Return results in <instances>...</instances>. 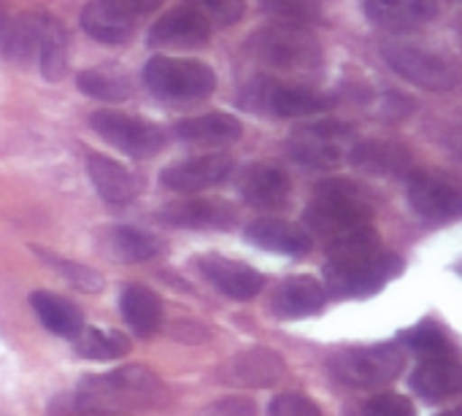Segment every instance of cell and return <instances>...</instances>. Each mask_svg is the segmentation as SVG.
I'll return each instance as SVG.
<instances>
[{
    "label": "cell",
    "instance_id": "8992f818",
    "mask_svg": "<svg viewBox=\"0 0 462 416\" xmlns=\"http://www.w3.org/2000/svg\"><path fill=\"white\" fill-rule=\"evenodd\" d=\"M330 371L346 387H357V390L382 387L401 376L403 355L395 344L357 347V349H346L336 355L330 360Z\"/></svg>",
    "mask_w": 462,
    "mask_h": 416
},
{
    "label": "cell",
    "instance_id": "d6986e66",
    "mask_svg": "<svg viewBox=\"0 0 462 416\" xmlns=\"http://www.w3.org/2000/svg\"><path fill=\"white\" fill-rule=\"evenodd\" d=\"M244 236L260 246V249H268L273 254H284V257H303L311 252V236L298 227V225H290L284 219H257L252 222Z\"/></svg>",
    "mask_w": 462,
    "mask_h": 416
},
{
    "label": "cell",
    "instance_id": "1f68e13d",
    "mask_svg": "<svg viewBox=\"0 0 462 416\" xmlns=\"http://www.w3.org/2000/svg\"><path fill=\"white\" fill-rule=\"evenodd\" d=\"M79 89L95 100H125L130 95V87L125 79L103 73V70H84L79 76Z\"/></svg>",
    "mask_w": 462,
    "mask_h": 416
},
{
    "label": "cell",
    "instance_id": "cb8c5ba5",
    "mask_svg": "<svg viewBox=\"0 0 462 416\" xmlns=\"http://www.w3.org/2000/svg\"><path fill=\"white\" fill-rule=\"evenodd\" d=\"M173 133L187 143H233L244 135V127L230 114H203L179 122Z\"/></svg>",
    "mask_w": 462,
    "mask_h": 416
},
{
    "label": "cell",
    "instance_id": "277c9868",
    "mask_svg": "<svg viewBox=\"0 0 462 416\" xmlns=\"http://www.w3.org/2000/svg\"><path fill=\"white\" fill-rule=\"evenodd\" d=\"M143 84L149 92L168 103H192L214 92L217 76L206 62L154 57L143 68Z\"/></svg>",
    "mask_w": 462,
    "mask_h": 416
},
{
    "label": "cell",
    "instance_id": "74e56055",
    "mask_svg": "<svg viewBox=\"0 0 462 416\" xmlns=\"http://www.w3.org/2000/svg\"><path fill=\"white\" fill-rule=\"evenodd\" d=\"M198 416H257V411H254V403L249 398L233 395V398H222V401L208 403Z\"/></svg>",
    "mask_w": 462,
    "mask_h": 416
},
{
    "label": "cell",
    "instance_id": "d4e9b609",
    "mask_svg": "<svg viewBox=\"0 0 462 416\" xmlns=\"http://www.w3.org/2000/svg\"><path fill=\"white\" fill-rule=\"evenodd\" d=\"M87 171H89V179L95 184V190L100 192V198L111 206H122V203H130L133 195H135V181L133 176L119 165L114 162L111 157L106 154H89L87 160Z\"/></svg>",
    "mask_w": 462,
    "mask_h": 416
},
{
    "label": "cell",
    "instance_id": "e575fe53",
    "mask_svg": "<svg viewBox=\"0 0 462 416\" xmlns=\"http://www.w3.org/2000/svg\"><path fill=\"white\" fill-rule=\"evenodd\" d=\"M46 260H49V263L62 273V279L70 282L73 287L87 290V292H100V290H103V279H100L97 271H92V268H87V265H81V263L60 260V257H46Z\"/></svg>",
    "mask_w": 462,
    "mask_h": 416
},
{
    "label": "cell",
    "instance_id": "83f0119b",
    "mask_svg": "<svg viewBox=\"0 0 462 416\" xmlns=\"http://www.w3.org/2000/svg\"><path fill=\"white\" fill-rule=\"evenodd\" d=\"M122 317L127 319V325L138 333V336H154L157 328H160V319H162V306H160V298L143 287V284H133L122 292Z\"/></svg>",
    "mask_w": 462,
    "mask_h": 416
},
{
    "label": "cell",
    "instance_id": "f35d334b",
    "mask_svg": "<svg viewBox=\"0 0 462 416\" xmlns=\"http://www.w3.org/2000/svg\"><path fill=\"white\" fill-rule=\"evenodd\" d=\"M441 416H462V411H460V409H452V411H444Z\"/></svg>",
    "mask_w": 462,
    "mask_h": 416
},
{
    "label": "cell",
    "instance_id": "ab89813d",
    "mask_svg": "<svg viewBox=\"0 0 462 416\" xmlns=\"http://www.w3.org/2000/svg\"><path fill=\"white\" fill-rule=\"evenodd\" d=\"M0 19H3V16H0Z\"/></svg>",
    "mask_w": 462,
    "mask_h": 416
},
{
    "label": "cell",
    "instance_id": "4316f807",
    "mask_svg": "<svg viewBox=\"0 0 462 416\" xmlns=\"http://www.w3.org/2000/svg\"><path fill=\"white\" fill-rule=\"evenodd\" d=\"M35 51L41 60V70L49 81H60L68 65V32L54 16H41Z\"/></svg>",
    "mask_w": 462,
    "mask_h": 416
},
{
    "label": "cell",
    "instance_id": "7a4b0ae2",
    "mask_svg": "<svg viewBox=\"0 0 462 416\" xmlns=\"http://www.w3.org/2000/svg\"><path fill=\"white\" fill-rule=\"evenodd\" d=\"M371 219L374 208L368 192L349 179L322 181L303 217L306 227L322 236L328 244L341 241L363 227H371Z\"/></svg>",
    "mask_w": 462,
    "mask_h": 416
},
{
    "label": "cell",
    "instance_id": "f1b7e54d",
    "mask_svg": "<svg viewBox=\"0 0 462 416\" xmlns=\"http://www.w3.org/2000/svg\"><path fill=\"white\" fill-rule=\"evenodd\" d=\"M103 244L106 252L119 263H146L160 252V244L135 227H111Z\"/></svg>",
    "mask_w": 462,
    "mask_h": 416
},
{
    "label": "cell",
    "instance_id": "e0dca14e",
    "mask_svg": "<svg viewBox=\"0 0 462 416\" xmlns=\"http://www.w3.org/2000/svg\"><path fill=\"white\" fill-rule=\"evenodd\" d=\"M241 195L254 208L279 211V208L287 206V200L292 195V181L282 168L260 162V165H252L241 176Z\"/></svg>",
    "mask_w": 462,
    "mask_h": 416
},
{
    "label": "cell",
    "instance_id": "d590c367",
    "mask_svg": "<svg viewBox=\"0 0 462 416\" xmlns=\"http://www.w3.org/2000/svg\"><path fill=\"white\" fill-rule=\"evenodd\" d=\"M363 416H417V409L409 398L395 395V393H384V395H376L374 401L365 403Z\"/></svg>",
    "mask_w": 462,
    "mask_h": 416
},
{
    "label": "cell",
    "instance_id": "7c38bea8",
    "mask_svg": "<svg viewBox=\"0 0 462 416\" xmlns=\"http://www.w3.org/2000/svg\"><path fill=\"white\" fill-rule=\"evenodd\" d=\"M236 162L227 154H203L184 162H173L160 173V181L173 192H200L230 179Z\"/></svg>",
    "mask_w": 462,
    "mask_h": 416
},
{
    "label": "cell",
    "instance_id": "52a82bcc",
    "mask_svg": "<svg viewBox=\"0 0 462 416\" xmlns=\"http://www.w3.org/2000/svg\"><path fill=\"white\" fill-rule=\"evenodd\" d=\"M384 60L395 73H401L411 84H420L433 92H447V89L457 87V81H460L457 62L452 57L425 49V46L393 43V46H384Z\"/></svg>",
    "mask_w": 462,
    "mask_h": 416
},
{
    "label": "cell",
    "instance_id": "8fae6325",
    "mask_svg": "<svg viewBox=\"0 0 462 416\" xmlns=\"http://www.w3.org/2000/svg\"><path fill=\"white\" fill-rule=\"evenodd\" d=\"M336 100L325 92L298 87V84H279V81H260L249 89V106L268 111L273 116H309L328 111Z\"/></svg>",
    "mask_w": 462,
    "mask_h": 416
},
{
    "label": "cell",
    "instance_id": "5bb4252c",
    "mask_svg": "<svg viewBox=\"0 0 462 416\" xmlns=\"http://www.w3.org/2000/svg\"><path fill=\"white\" fill-rule=\"evenodd\" d=\"M198 268L222 295H227L233 300H252L254 295H260V290L265 284L254 268L227 260V257H217V254L200 257Z\"/></svg>",
    "mask_w": 462,
    "mask_h": 416
},
{
    "label": "cell",
    "instance_id": "836d02e7",
    "mask_svg": "<svg viewBox=\"0 0 462 416\" xmlns=\"http://www.w3.org/2000/svg\"><path fill=\"white\" fill-rule=\"evenodd\" d=\"M403 341H406L411 349L422 352L425 357L452 352V349H449V338H447V333H444L441 328H436V325H420V328L409 330V333L403 336Z\"/></svg>",
    "mask_w": 462,
    "mask_h": 416
},
{
    "label": "cell",
    "instance_id": "9a60e30c",
    "mask_svg": "<svg viewBox=\"0 0 462 416\" xmlns=\"http://www.w3.org/2000/svg\"><path fill=\"white\" fill-rule=\"evenodd\" d=\"M411 390L425 401H444L462 390V368L452 352L425 357L411 374Z\"/></svg>",
    "mask_w": 462,
    "mask_h": 416
},
{
    "label": "cell",
    "instance_id": "9c48e42d",
    "mask_svg": "<svg viewBox=\"0 0 462 416\" xmlns=\"http://www.w3.org/2000/svg\"><path fill=\"white\" fill-rule=\"evenodd\" d=\"M89 122L108 143L130 157H152L165 146V133L160 127L122 111H95Z\"/></svg>",
    "mask_w": 462,
    "mask_h": 416
},
{
    "label": "cell",
    "instance_id": "4fadbf2b",
    "mask_svg": "<svg viewBox=\"0 0 462 416\" xmlns=\"http://www.w3.org/2000/svg\"><path fill=\"white\" fill-rule=\"evenodd\" d=\"M409 200L420 217L433 222H449L460 217L462 211V195L457 184L436 173H417L409 181Z\"/></svg>",
    "mask_w": 462,
    "mask_h": 416
},
{
    "label": "cell",
    "instance_id": "2e32d148",
    "mask_svg": "<svg viewBox=\"0 0 462 416\" xmlns=\"http://www.w3.org/2000/svg\"><path fill=\"white\" fill-rule=\"evenodd\" d=\"M214 27L187 3L181 8L168 11L160 16L152 27V43L154 46H203L211 38Z\"/></svg>",
    "mask_w": 462,
    "mask_h": 416
},
{
    "label": "cell",
    "instance_id": "7402d4cb",
    "mask_svg": "<svg viewBox=\"0 0 462 416\" xmlns=\"http://www.w3.org/2000/svg\"><path fill=\"white\" fill-rule=\"evenodd\" d=\"M328 303V292L317 279L295 276L287 279L273 295V311L279 319H303L322 311Z\"/></svg>",
    "mask_w": 462,
    "mask_h": 416
},
{
    "label": "cell",
    "instance_id": "ac0fdd59",
    "mask_svg": "<svg viewBox=\"0 0 462 416\" xmlns=\"http://www.w3.org/2000/svg\"><path fill=\"white\" fill-rule=\"evenodd\" d=\"M160 219L173 227H189V230H225L236 222V208L222 200L200 198V200H184L168 206Z\"/></svg>",
    "mask_w": 462,
    "mask_h": 416
},
{
    "label": "cell",
    "instance_id": "44dd1931",
    "mask_svg": "<svg viewBox=\"0 0 462 416\" xmlns=\"http://www.w3.org/2000/svg\"><path fill=\"white\" fill-rule=\"evenodd\" d=\"M349 160L360 171H368V173H376V176H403L414 165L411 152L398 141H360V143H352Z\"/></svg>",
    "mask_w": 462,
    "mask_h": 416
},
{
    "label": "cell",
    "instance_id": "484cf974",
    "mask_svg": "<svg viewBox=\"0 0 462 416\" xmlns=\"http://www.w3.org/2000/svg\"><path fill=\"white\" fill-rule=\"evenodd\" d=\"M30 303L46 330H51L62 338H76L84 330V317L70 300L51 295V292H35L30 298Z\"/></svg>",
    "mask_w": 462,
    "mask_h": 416
},
{
    "label": "cell",
    "instance_id": "3957f363",
    "mask_svg": "<svg viewBox=\"0 0 462 416\" xmlns=\"http://www.w3.org/2000/svg\"><path fill=\"white\" fill-rule=\"evenodd\" d=\"M403 260L393 252L368 249L330 257L325 265V292L333 298H371L387 282L401 276Z\"/></svg>",
    "mask_w": 462,
    "mask_h": 416
},
{
    "label": "cell",
    "instance_id": "603a6c76",
    "mask_svg": "<svg viewBox=\"0 0 462 416\" xmlns=\"http://www.w3.org/2000/svg\"><path fill=\"white\" fill-rule=\"evenodd\" d=\"M287 376V365L284 357L273 349H246L241 352L233 365H230V379L236 384H246V387H273Z\"/></svg>",
    "mask_w": 462,
    "mask_h": 416
},
{
    "label": "cell",
    "instance_id": "8d00e7d4",
    "mask_svg": "<svg viewBox=\"0 0 462 416\" xmlns=\"http://www.w3.org/2000/svg\"><path fill=\"white\" fill-rule=\"evenodd\" d=\"M271 416H322V411L311 398H306L300 393H284V395L273 398Z\"/></svg>",
    "mask_w": 462,
    "mask_h": 416
},
{
    "label": "cell",
    "instance_id": "d6a6232c",
    "mask_svg": "<svg viewBox=\"0 0 462 416\" xmlns=\"http://www.w3.org/2000/svg\"><path fill=\"white\" fill-rule=\"evenodd\" d=\"M189 8H195L214 30L236 24L244 14V0H187Z\"/></svg>",
    "mask_w": 462,
    "mask_h": 416
},
{
    "label": "cell",
    "instance_id": "f546056e",
    "mask_svg": "<svg viewBox=\"0 0 462 416\" xmlns=\"http://www.w3.org/2000/svg\"><path fill=\"white\" fill-rule=\"evenodd\" d=\"M76 347H79V352L87 360H97V363L119 360V357H125L130 352V341L122 333H116V330H97V328L81 330L76 336Z\"/></svg>",
    "mask_w": 462,
    "mask_h": 416
},
{
    "label": "cell",
    "instance_id": "ffe728a7",
    "mask_svg": "<svg viewBox=\"0 0 462 416\" xmlns=\"http://www.w3.org/2000/svg\"><path fill=\"white\" fill-rule=\"evenodd\" d=\"M365 14L384 30H414L439 16V0H365Z\"/></svg>",
    "mask_w": 462,
    "mask_h": 416
},
{
    "label": "cell",
    "instance_id": "ba28073f",
    "mask_svg": "<svg viewBox=\"0 0 462 416\" xmlns=\"http://www.w3.org/2000/svg\"><path fill=\"white\" fill-rule=\"evenodd\" d=\"M157 5L160 0H89L81 11V24L95 41L122 43L135 30L138 19Z\"/></svg>",
    "mask_w": 462,
    "mask_h": 416
},
{
    "label": "cell",
    "instance_id": "5b68a950",
    "mask_svg": "<svg viewBox=\"0 0 462 416\" xmlns=\"http://www.w3.org/2000/svg\"><path fill=\"white\" fill-rule=\"evenodd\" d=\"M252 54L279 70H311L322 62V49L314 35L298 24H273L254 32Z\"/></svg>",
    "mask_w": 462,
    "mask_h": 416
},
{
    "label": "cell",
    "instance_id": "6da1fadb",
    "mask_svg": "<svg viewBox=\"0 0 462 416\" xmlns=\"http://www.w3.org/2000/svg\"><path fill=\"white\" fill-rule=\"evenodd\" d=\"M168 401L165 382L143 365H122L103 376L84 379L73 393L79 414H143Z\"/></svg>",
    "mask_w": 462,
    "mask_h": 416
},
{
    "label": "cell",
    "instance_id": "30bf717a",
    "mask_svg": "<svg viewBox=\"0 0 462 416\" xmlns=\"http://www.w3.org/2000/svg\"><path fill=\"white\" fill-rule=\"evenodd\" d=\"M355 130L344 122H317L290 138V152L306 168H333L344 160Z\"/></svg>",
    "mask_w": 462,
    "mask_h": 416
},
{
    "label": "cell",
    "instance_id": "4dcf8cb0",
    "mask_svg": "<svg viewBox=\"0 0 462 416\" xmlns=\"http://www.w3.org/2000/svg\"><path fill=\"white\" fill-rule=\"evenodd\" d=\"M263 11L282 19L284 24H303L317 22L322 16L319 0H260Z\"/></svg>",
    "mask_w": 462,
    "mask_h": 416
}]
</instances>
